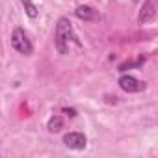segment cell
Instances as JSON below:
<instances>
[{
  "label": "cell",
  "mask_w": 158,
  "mask_h": 158,
  "mask_svg": "<svg viewBox=\"0 0 158 158\" xmlns=\"http://www.w3.org/2000/svg\"><path fill=\"white\" fill-rule=\"evenodd\" d=\"M78 43L76 41V35L73 32V24L67 17H60L58 23H56V32H54V45H56V50L60 54H69V48H71V43Z\"/></svg>",
  "instance_id": "1"
},
{
  "label": "cell",
  "mask_w": 158,
  "mask_h": 158,
  "mask_svg": "<svg viewBox=\"0 0 158 158\" xmlns=\"http://www.w3.org/2000/svg\"><path fill=\"white\" fill-rule=\"evenodd\" d=\"M11 47L19 52V54H23V56H32V52H34V45H32V41L28 39V35H26V32L23 30V28H13V32H11Z\"/></svg>",
  "instance_id": "2"
},
{
  "label": "cell",
  "mask_w": 158,
  "mask_h": 158,
  "mask_svg": "<svg viewBox=\"0 0 158 158\" xmlns=\"http://www.w3.org/2000/svg\"><path fill=\"white\" fill-rule=\"evenodd\" d=\"M117 84H119V88H121L123 91H127V93H139V91H143V89L147 88L145 82L138 80V78L132 76V74H123V76H119Z\"/></svg>",
  "instance_id": "3"
},
{
  "label": "cell",
  "mask_w": 158,
  "mask_h": 158,
  "mask_svg": "<svg viewBox=\"0 0 158 158\" xmlns=\"http://www.w3.org/2000/svg\"><path fill=\"white\" fill-rule=\"evenodd\" d=\"M63 145L73 151H82L88 145V138L82 132H67L63 136Z\"/></svg>",
  "instance_id": "4"
},
{
  "label": "cell",
  "mask_w": 158,
  "mask_h": 158,
  "mask_svg": "<svg viewBox=\"0 0 158 158\" xmlns=\"http://www.w3.org/2000/svg\"><path fill=\"white\" fill-rule=\"evenodd\" d=\"M154 15H156L154 0H145L143 6H141V10H139V17H138V21H139L141 24H147V23H151V21L154 19Z\"/></svg>",
  "instance_id": "5"
},
{
  "label": "cell",
  "mask_w": 158,
  "mask_h": 158,
  "mask_svg": "<svg viewBox=\"0 0 158 158\" xmlns=\"http://www.w3.org/2000/svg\"><path fill=\"white\" fill-rule=\"evenodd\" d=\"M74 15L80 19V21H91V19H95V11L89 6H78L74 10Z\"/></svg>",
  "instance_id": "6"
},
{
  "label": "cell",
  "mask_w": 158,
  "mask_h": 158,
  "mask_svg": "<svg viewBox=\"0 0 158 158\" xmlns=\"http://www.w3.org/2000/svg\"><path fill=\"white\" fill-rule=\"evenodd\" d=\"M47 128H48V132H60V130L63 128V119H61V115L54 114V115L48 119V123H47Z\"/></svg>",
  "instance_id": "7"
},
{
  "label": "cell",
  "mask_w": 158,
  "mask_h": 158,
  "mask_svg": "<svg viewBox=\"0 0 158 158\" xmlns=\"http://www.w3.org/2000/svg\"><path fill=\"white\" fill-rule=\"evenodd\" d=\"M21 4L24 6V13H26L30 19H37V15H39V10H37V6L32 2V0H21Z\"/></svg>",
  "instance_id": "8"
},
{
  "label": "cell",
  "mask_w": 158,
  "mask_h": 158,
  "mask_svg": "<svg viewBox=\"0 0 158 158\" xmlns=\"http://www.w3.org/2000/svg\"><path fill=\"white\" fill-rule=\"evenodd\" d=\"M61 112L65 115H69V117H76V110L74 108H61Z\"/></svg>",
  "instance_id": "9"
}]
</instances>
